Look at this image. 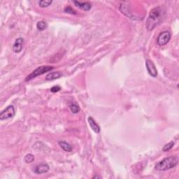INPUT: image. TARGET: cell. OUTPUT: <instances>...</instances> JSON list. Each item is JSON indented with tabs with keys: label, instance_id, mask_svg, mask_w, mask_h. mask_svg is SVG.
<instances>
[{
	"label": "cell",
	"instance_id": "1",
	"mask_svg": "<svg viewBox=\"0 0 179 179\" xmlns=\"http://www.w3.org/2000/svg\"><path fill=\"white\" fill-rule=\"evenodd\" d=\"M166 16V11L162 6H157L150 11L145 26L148 31H151L162 22Z\"/></svg>",
	"mask_w": 179,
	"mask_h": 179
},
{
	"label": "cell",
	"instance_id": "2",
	"mask_svg": "<svg viewBox=\"0 0 179 179\" xmlns=\"http://www.w3.org/2000/svg\"><path fill=\"white\" fill-rule=\"evenodd\" d=\"M178 164V156H170L160 161L155 166V169L157 171H167L176 167Z\"/></svg>",
	"mask_w": 179,
	"mask_h": 179
},
{
	"label": "cell",
	"instance_id": "3",
	"mask_svg": "<svg viewBox=\"0 0 179 179\" xmlns=\"http://www.w3.org/2000/svg\"><path fill=\"white\" fill-rule=\"evenodd\" d=\"M54 67L52 66H39L37 69H36V70L32 71V72L30 74L29 76H27L26 78H25V81H30L32 80L33 78H34L36 77H37V76H41V75H43V74L48 72V71H50L51 70H53Z\"/></svg>",
	"mask_w": 179,
	"mask_h": 179
},
{
	"label": "cell",
	"instance_id": "4",
	"mask_svg": "<svg viewBox=\"0 0 179 179\" xmlns=\"http://www.w3.org/2000/svg\"><path fill=\"white\" fill-rule=\"evenodd\" d=\"M15 113H16V111H15L14 106L13 105H10L1 112V113H0V120L1 121H4V120L12 118L15 116Z\"/></svg>",
	"mask_w": 179,
	"mask_h": 179
},
{
	"label": "cell",
	"instance_id": "5",
	"mask_svg": "<svg viewBox=\"0 0 179 179\" xmlns=\"http://www.w3.org/2000/svg\"><path fill=\"white\" fill-rule=\"evenodd\" d=\"M171 37V32L169 31H164L161 32L157 39V43L159 46H165L169 43Z\"/></svg>",
	"mask_w": 179,
	"mask_h": 179
},
{
	"label": "cell",
	"instance_id": "6",
	"mask_svg": "<svg viewBox=\"0 0 179 179\" xmlns=\"http://www.w3.org/2000/svg\"><path fill=\"white\" fill-rule=\"evenodd\" d=\"M145 66H146L148 73L149 74V75L153 76V77H156L157 76V68H156L155 65L152 61L147 60L146 62H145Z\"/></svg>",
	"mask_w": 179,
	"mask_h": 179
},
{
	"label": "cell",
	"instance_id": "7",
	"mask_svg": "<svg viewBox=\"0 0 179 179\" xmlns=\"http://www.w3.org/2000/svg\"><path fill=\"white\" fill-rule=\"evenodd\" d=\"M50 169V167L48 164L43 163V164H40V165H38L36 166L34 168V172L37 174H43V173H47Z\"/></svg>",
	"mask_w": 179,
	"mask_h": 179
},
{
	"label": "cell",
	"instance_id": "8",
	"mask_svg": "<svg viewBox=\"0 0 179 179\" xmlns=\"http://www.w3.org/2000/svg\"><path fill=\"white\" fill-rule=\"evenodd\" d=\"M24 44V39L22 38H18V39L15 41V42L13 45V50L14 53H18L21 52L23 47Z\"/></svg>",
	"mask_w": 179,
	"mask_h": 179
},
{
	"label": "cell",
	"instance_id": "9",
	"mask_svg": "<svg viewBox=\"0 0 179 179\" xmlns=\"http://www.w3.org/2000/svg\"><path fill=\"white\" fill-rule=\"evenodd\" d=\"M74 4H75V6H76L77 7H78L79 9L83 10V11H88L92 8L91 4L88 2H81L78 1H74Z\"/></svg>",
	"mask_w": 179,
	"mask_h": 179
},
{
	"label": "cell",
	"instance_id": "10",
	"mask_svg": "<svg viewBox=\"0 0 179 179\" xmlns=\"http://www.w3.org/2000/svg\"><path fill=\"white\" fill-rule=\"evenodd\" d=\"M88 121L90 125V127H91V129H93L94 132L97 133V134L100 132V127H99L97 123L94 121V120L93 118V117H92L91 116H89L88 118Z\"/></svg>",
	"mask_w": 179,
	"mask_h": 179
},
{
	"label": "cell",
	"instance_id": "11",
	"mask_svg": "<svg viewBox=\"0 0 179 179\" xmlns=\"http://www.w3.org/2000/svg\"><path fill=\"white\" fill-rule=\"evenodd\" d=\"M62 76V74L60 71H56V72H52L49 73L48 75L46 76V81H53L55 79L60 78L61 76Z\"/></svg>",
	"mask_w": 179,
	"mask_h": 179
},
{
	"label": "cell",
	"instance_id": "12",
	"mask_svg": "<svg viewBox=\"0 0 179 179\" xmlns=\"http://www.w3.org/2000/svg\"><path fill=\"white\" fill-rule=\"evenodd\" d=\"M58 144L62 148V149H63L66 152H71V150H72V147H71V145L67 142L61 141L58 142Z\"/></svg>",
	"mask_w": 179,
	"mask_h": 179
},
{
	"label": "cell",
	"instance_id": "13",
	"mask_svg": "<svg viewBox=\"0 0 179 179\" xmlns=\"http://www.w3.org/2000/svg\"><path fill=\"white\" fill-rule=\"evenodd\" d=\"M37 27L40 31H43V30H45L48 27V24L46 22L43 21V20H41V21H39L37 23Z\"/></svg>",
	"mask_w": 179,
	"mask_h": 179
},
{
	"label": "cell",
	"instance_id": "14",
	"mask_svg": "<svg viewBox=\"0 0 179 179\" xmlns=\"http://www.w3.org/2000/svg\"><path fill=\"white\" fill-rule=\"evenodd\" d=\"M53 3V1H50V0H41V1L38 2V4L40 7L42 8H46L51 5V4Z\"/></svg>",
	"mask_w": 179,
	"mask_h": 179
},
{
	"label": "cell",
	"instance_id": "15",
	"mask_svg": "<svg viewBox=\"0 0 179 179\" xmlns=\"http://www.w3.org/2000/svg\"><path fill=\"white\" fill-rule=\"evenodd\" d=\"M70 109L71 111L75 114L79 113V111H80V107L76 104H71L70 105Z\"/></svg>",
	"mask_w": 179,
	"mask_h": 179
},
{
	"label": "cell",
	"instance_id": "16",
	"mask_svg": "<svg viewBox=\"0 0 179 179\" xmlns=\"http://www.w3.org/2000/svg\"><path fill=\"white\" fill-rule=\"evenodd\" d=\"M34 156L32 154H27L25 155V157L24 158V162L26 164H29V163H32L34 161Z\"/></svg>",
	"mask_w": 179,
	"mask_h": 179
},
{
	"label": "cell",
	"instance_id": "17",
	"mask_svg": "<svg viewBox=\"0 0 179 179\" xmlns=\"http://www.w3.org/2000/svg\"><path fill=\"white\" fill-rule=\"evenodd\" d=\"M173 145H174V142L171 141V142L168 143V144H165V145H164V147L162 148V150L164 152L169 151V150H170L171 148L173 147Z\"/></svg>",
	"mask_w": 179,
	"mask_h": 179
},
{
	"label": "cell",
	"instance_id": "18",
	"mask_svg": "<svg viewBox=\"0 0 179 179\" xmlns=\"http://www.w3.org/2000/svg\"><path fill=\"white\" fill-rule=\"evenodd\" d=\"M65 12L67 13V14H76V12L70 6L66 7L65 9Z\"/></svg>",
	"mask_w": 179,
	"mask_h": 179
},
{
	"label": "cell",
	"instance_id": "19",
	"mask_svg": "<svg viewBox=\"0 0 179 179\" xmlns=\"http://www.w3.org/2000/svg\"><path fill=\"white\" fill-rule=\"evenodd\" d=\"M61 90V88L60 86H53V88H51L50 89V91L52 92V93H58V92H59Z\"/></svg>",
	"mask_w": 179,
	"mask_h": 179
}]
</instances>
